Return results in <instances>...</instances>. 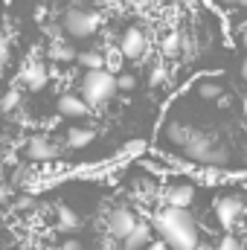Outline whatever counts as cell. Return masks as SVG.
Segmentation results:
<instances>
[{
    "mask_svg": "<svg viewBox=\"0 0 247 250\" xmlns=\"http://www.w3.org/2000/svg\"><path fill=\"white\" fill-rule=\"evenodd\" d=\"M134 224H137V215H134L128 207H117V209L108 212V233H111L114 239H125Z\"/></svg>",
    "mask_w": 247,
    "mask_h": 250,
    "instance_id": "6",
    "label": "cell"
},
{
    "mask_svg": "<svg viewBox=\"0 0 247 250\" xmlns=\"http://www.w3.org/2000/svg\"><path fill=\"white\" fill-rule=\"evenodd\" d=\"M186 151V157L189 160H195V163H204V166H221V163H227V151L218 146V143H212L209 137H204V134H195V131H189L184 140V146H181Z\"/></svg>",
    "mask_w": 247,
    "mask_h": 250,
    "instance_id": "3",
    "label": "cell"
},
{
    "mask_svg": "<svg viewBox=\"0 0 247 250\" xmlns=\"http://www.w3.org/2000/svg\"><path fill=\"white\" fill-rule=\"evenodd\" d=\"M163 82H166V70H163V67L151 70V84H163Z\"/></svg>",
    "mask_w": 247,
    "mask_h": 250,
    "instance_id": "23",
    "label": "cell"
},
{
    "mask_svg": "<svg viewBox=\"0 0 247 250\" xmlns=\"http://www.w3.org/2000/svg\"><path fill=\"white\" fill-rule=\"evenodd\" d=\"M79 248H82V245H79V242H67V245H64L62 250H79Z\"/></svg>",
    "mask_w": 247,
    "mask_h": 250,
    "instance_id": "27",
    "label": "cell"
},
{
    "mask_svg": "<svg viewBox=\"0 0 247 250\" xmlns=\"http://www.w3.org/2000/svg\"><path fill=\"white\" fill-rule=\"evenodd\" d=\"M143 53H145V35H143V29H137V26L125 29L123 38H120V56H125V59H140Z\"/></svg>",
    "mask_w": 247,
    "mask_h": 250,
    "instance_id": "7",
    "label": "cell"
},
{
    "mask_svg": "<svg viewBox=\"0 0 247 250\" xmlns=\"http://www.w3.org/2000/svg\"><path fill=\"white\" fill-rule=\"evenodd\" d=\"M215 250H242V242L239 239H233V236H227L224 242H218V248Z\"/></svg>",
    "mask_w": 247,
    "mask_h": 250,
    "instance_id": "21",
    "label": "cell"
},
{
    "mask_svg": "<svg viewBox=\"0 0 247 250\" xmlns=\"http://www.w3.org/2000/svg\"><path fill=\"white\" fill-rule=\"evenodd\" d=\"M148 242H151V227L143 224V221H137V224L128 230V236L123 239V248L125 250H140V248H145Z\"/></svg>",
    "mask_w": 247,
    "mask_h": 250,
    "instance_id": "10",
    "label": "cell"
},
{
    "mask_svg": "<svg viewBox=\"0 0 247 250\" xmlns=\"http://www.w3.org/2000/svg\"><path fill=\"white\" fill-rule=\"evenodd\" d=\"M3 201H6V189L0 187V204H3Z\"/></svg>",
    "mask_w": 247,
    "mask_h": 250,
    "instance_id": "29",
    "label": "cell"
},
{
    "mask_svg": "<svg viewBox=\"0 0 247 250\" xmlns=\"http://www.w3.org/2000/svg\"><path fill=\"white\" fill-rule=\"evenodd\" d=\"M192 201H195V189L189 187V184L166 189V204H169V207H189Z\"/></svg>",
    "mask_w": 247,
    "mask_h": 250,
    "instance_id": "11",
    "label": "cell"
},
{
    "mask_svg": "<svg viewBox=\"0 0 247 250\" xmlns=\"http://www.w3.org/2000/svg\"><path fill=\"white\" fill-rule=\"evenodd\" d=\"M99 26V18L90 12V9H67L64 15V29L73 35V38H90Z\"/></svg>",
    "mask_w": 247,
    "mask_h": 250,
    "instance_id": "4",
    "label": "cell"
},
{
    "mask_svg": "<svg viewBox=\"0 0 247 250\" xmlns=\"http://www.w3.org/2000/svg\"><path fill=\"white\" fill-rule=\"evenodd\" d=\"M186 134H189V128H184V125H178V123H175V125H169V128H166V140H169L172 146H178V148L184 146Z\"/></svg>",
    "mask_w": 247,
    "mask_h": 250,
    "instance_id": "15",
    "label": "cell"
},
{
    "mask_svg": "<svg viewBox=\"0 0 247 250\" xmlns=\"http://www.w3.org/2000/svg\"><path fill=\"white\" fill-rule=\"evenodd\" d=\"M198 96L201 99H218L221 96V87L215 82H204V84H198Z\"/></svg>",
    "mask_w": 247,
    "mask_h": 250,
    "instance_id": "18",
    "label": "cell"
},
{
    "mask_svg": "<svg viewBox=\"0 0 247 250\" xmlns=\"http://www.w3.org/2000/svg\"><path fill=\"white\" fill-rule=\"evenodd\" d=\"M29 207H32V198H21L18 201V209H29Z\"/></svg>",
    "mask_w": 247,
    "mask_h": 250,
    "instance_id": "26",
    "label": "cell"
},
{
    "mask_svg": "<svg viewBox=\"0 0 247 250\" xmlns=\"http://www.w3.org/2000/svg\"><path fill=\"white\" fill-rule=\"evenodd\" d=\"M84 70H96V67H105V56L102 53H82V56H76Z\"/></svg>",
    "mask_w": 247,
    "mask_h": 250,
    "instance_id": "16",
    "label": "cell"
},
{
    "mask_svg": "<svg viewBox=\"0 0 247 250\" xmlns=\"http://www.w3.org/2000/svg\"><path fill=\"white\" fill-rule=\"evenodd\" d=\"M59 215H62L64 227H76V224H79V218H76V212H73L70 207H62V209H59Z\"/></svg>",
    "mask_w": 247,
    "mask_h": 250,
    "instance_id": "20",
    "label": "cell"
},
{
    "mask_svg": "<svg viewBox=\"0 0 247 250\" xmlns=\"http://www.w3.org/2000/svg\"><path fill=\"white\" fill-rule=\"evenodd\" d=\"M221 3H230V6H242L245 0H221Z\"/></svg>",
    "mask_w": 247,
    "mask_h": 250,
    "instance_id": "28",
    "label": "cell"
},
{
    "mask_svg": "<svg viewBox=\"0 0 247 250\" xmlns=\"http://www.w3.org/2000/svg\"><path fill=\"white\" fill-rule=\"evenodd\" d=\"M154 230L172 250H198V224L186 207H166L154 215Z\"/></svg>",
    "mask_w": 247,
    "mask_h": 250,
    "instance_id": "1",
    "label": "cell"
},
{
    "mask_svg": "<svg viewBox=\"0 0 247 250\" xmlns=\"http://www.w3.org/2000/svg\"><path fill=\"white\" fill-rule=\"evenodd\" d=\"M181 47H184V35H181V32H169V35L163 38V53H166V56H178Z\"/></svg>",
    "mask_w": 247,
    "mask_h": 250,
    "instance_id": "14",
    "label": "cell"
},
{
    "mask_svg": "<svg viewBox=\"0 0 247 250\" xmlns=\"http://www.w3.org/2000/svg\"><path fill=\"white\" fill-rule=\"evenodd\" d=\"M62 151H59V146H53L50 140H44V137H32L29 143H26V157H32V160H38V163H47V160H56Z\"/></svg>",
    "mask_w": 247,
    "mask_h": 250,
    "instance_id": "8",
    "label": "cell"
},
{
    "mask_svg": "<svg viewBox=\"0 0 247 250\" xmlns=\"http://www.w3.org/2000/svg\"><path fill=\"white\" fill-rule=\"evenodd\" d=\"M87 143H93V131L90 128H70L67 131V146L70 148H84Z\"/></svg>",
    "mask_w": 247,
    "mask_h": 250,
    "instance_id": "13",
    "label": "cell"
},
{
    "mask_svg": "<svg viewBox=\"0 0 247 250\" xmlns=\"http://www.w3.org/2000/svg\"><path fill=\"white\" fill-rule=\"evenodd\" d=\"M117 96V76L105 67L87 70L82 79V99L87 105H108Z\"/></svg>",
    "mask_w": 247,
    "mask_h": 250,
    "instance_id": "2",
    "label": "cell"
},
{
    "mask_svg": "<svg viewBox=\"0 0 247 250\" xmlns=\"http://www.w3.org/2000/svg\"><path fill=\"white\" fill-rule=\"evenodd\" d=\"M9 59V44H6V38H3V32H0V64Z\"/></svg>",
    "mask_w": 247,
    "mask_h": 250,
    "instance_id": "25",
    "label": "cell"
},
{
    "mask_svg": "<svg viewBox=\"0 0 247 250\" xmlns=\"http://www.w3.org/2000/svg\"><path fill=\"white\" fill-rule=\"evenodd\" d=\"M50 59H56V62H73V59H76V50L67 47V44H53Z\"/></svg>",
    "mask_w": 247,
    "mask_h": 250,
    "instance_id": "17",
    "label": "cell"
},
{
    "mask_svg": "<svg viewBox=\"0 0 247 250\" xmlns=\"http://www.w3.org/2000/svg\"><path fill=\"white\" fill-rule=\"evenodd\" d=\"M47 79H50V76H47V67H44L41 62H32L26 70H23V82H26L32 90H41V87H47Z\"/></svg>",
    "mask_w": 247,
    "mask_h": 250,
    "instance_id": "12",
    "label": "cell"
},
{
    "mask_svg": "<svg viewBox=\"0 0 247 250\" xmlns=\"http://www.w3.org/2000/svg\"><path fill=\"white\" fill-rule=\"evenodd\" d=\"M125 3H137V0H125Z\"/></svg>",
    "mask_w": 247,
    "mask_h": 250,
    "instance_id": "30",
    "label": "cell"
},
{
    "mask_svg": "<svg viewBox=\"0 0 247 250\" xmlns=\"http://www.w3.org/2000/svg\"><path fill=\"white\" fill-rule=\"evenodd\" d=\"M242 198L239 195H224L215 201V218L224 224V227H233L239 218H242Z\"/></svg>",
    "mask_w": 247,
    "mask_h": 250,
    "instance_id": "5",
    "label": "cell"
},
{
    "mask_svg": "<svg viewBox=\"0 0 247 250\" xmlns=\"http://www.w3.org/2000/svg\"><path fill=\"white\" fill-rule=\"evenodd\" d=\"M18 102H21V96H18L15 90H9V93L0 99V111H12V108H18Z\"/></svg>",
    "mask_w": 247,
    "mask_h": 250,
    "instance_id": "19",
    "label": "cell"
},
{
    "mask_svg": "<svg viewBox=\"0 0 247 250\" xmlns=\"http://www.w3.org/2000/svg\"><path fill=\"white\" fill-rule=\"evenodd\" d=\"M87 111H90V105H87L82 96L67 93V96H62V99H59V114H62V117L79 120V117H87Z\"/></svg>",
    "mask_w": 247,
    "mask_h": 250,
    "instance_id": "9",
    "label": "cell"
},
{
    "mask_svg": "<svg viewBox=\"0 0 247 250\" xmlns=\"http://www.w3.org/2000/svg\"><path fill=\"white\" fill-rule=\"evenodd\" d=\"M140 250H169V248H166V242H163V239H154V242H148L145 248H140Z\"/></svg>",
    "mask_w": 247,
    "mask_h": 250,
    "instance_id": "24",
    "label": "cell"
},
{
    "mask_svg": "<svg viewBox=\"0 0 247 250\" xmlns=\"http://www.w3.org/2000/svg\"><path fill=\"white\" fill-rule=\"evenodd\" d=\"M134 79L131 76H117V90H134Z\"/></svg>",
    "mask_w": 247,
    "mask_h": 250,
    "instance_id": "22",
    "label": "cell"
}]
</instances>
